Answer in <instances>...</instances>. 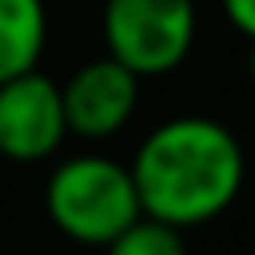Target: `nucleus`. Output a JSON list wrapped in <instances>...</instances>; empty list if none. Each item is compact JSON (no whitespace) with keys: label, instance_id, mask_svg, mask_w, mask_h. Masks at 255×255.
Listing matches in <instances>:
<instances>
[{"label":"nucleus","instance_id":"obj_1","mask_svg":"<svg viewBox=\"0 0 255 255\" xmlns=\"http://www.w3.org/2000/svg\"><path fill=\"white\" fill-rule=\"evenodd\" d=\"M128 171L139 211L187 231L219 219L239 199L247 155L227 124L211 116H171L139 139Z\"/></svg>","mask_w":255,"mask_h":255},{"label":"nucleus","instance_id":"obj_2","mask_svg":"<svg viewBox=\"0 0 255 255\" xmlns=\"http://www.w3.org/2000/svg\"><path fill=\"white\" fill-rule=\"evenodd\" d=\"M44 211L48 223L80 247H104L143 215L128 163L100 151H80L52 167Z\"/></svg>","mask_w":255,"mask_h":255},{"label":"nucleus","instance_id":"obj_3","mask_svg":"<svg viewBox=\"0 0 255 255\" xmlns=\"http://www.w3.org/2000/svg\"><path fill=\"white\" fill-rule=\"evenodd\" d=\"M199 32L195 0H104L108 56L131 68L139 80L175 72Z\"/></svg>","mask_w":255,"mask_h":255},{"label":"nucleus","instance_id":"obj_4","mask_svg":"<svg viewBox=\"0 0 255 255\" xmlns=\"http://www.w3.org/2000/svg\"><path fill=\"white\" fill-rule=\"evenodd\" d=\"M68 139L60 84L40 68L0 84V155L12 163L52 159Z\"/></svg>","mask_w":255,"mask_h":255},{"label":"nucleus","instance_id":"obj_5","mask_svg":"<svg viewBox=\"0 0 255 255\" xmlns=\"http://www.w3.org/2000/svg\"><path fill=\"white\" fill-rule=\"evenodd\" d=\"M60 100H64L68 135L112 139L131 124L139 108V76L124 68L120 60L100 56V60L80 64L60 84Z\"/></svg>","mask_w":255,"mask_h":255},{"label":"nucleus","instance_id":"obj_6","mask_svg":"<svg viewBox=\"0 0 255 255\" xmlns=\"http://www.w3.org/2000/svg\"><path fill=\"white\" fill-rule=\"evenodd\" d=\"M48 44L44 0H0V84L32 72Z\"/></svg>","mask_w":255,"mask_h":255},{"label":"nucleus","instance_id":"obj_7","mask_svg":"<svg viewBox=\"0 0 255 255\" xmlns=\"http://www.w3.org/2000/svg\"><path fill=\"white\" fill-rule=\"evenodd\" d=\"M104 255H187V239L179 227L139 215L112 243H104Z\"/></svg>","mask_w":255,"mask_h":255},{"label":"nucleus","instance_id":"obj_8","mask_svg":"<svg viewBox=\"0 0 255 255\" xmlns=\"http://www.w3.org/2000/svg\"><path fill=\"white\" fill-rule=\"evenodd\" d=\"M223 16L231 20L235 32H243L247 40H255V0H219Z\"/></svg>","mask_w":255,"mask_h":255},{"label":"nucleus","instance_id":"obj_9","mask_svg":"<svg viewBox=\"0 0 255 255\" xmlns=\"http://www.w3.org/2000/svg\"><path fill=\"white\" fill-rule=\"evenodd\" d=\"M247 76H251V84H255V40H251V52H247Z\"/></svg>","mask_w":255,"mask_h":255}]
</instances>
